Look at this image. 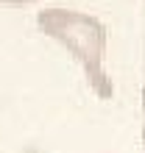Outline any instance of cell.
I'll return each instance as SVG.
<instances>
[{
  "instance_id": "2",
  "label": "cell",
  "mask_w": 145,
  "mask_h": 153,
  "mask_svg": "<svg viewBox=\"0 0 145 153\" xmlns=\"http://www.w3.org/2000/svg\"><path fill=\"white\" fill-rule=\"evenodd\" d=\"M36 0H0V6H31Z\"/></svg>"
},
{
  "instance_id": "1",
  "label": "cell",
  "mask_w": 145,
  "mask_h": 153,
  "mask_svg": "<svg viewBox=\"0 0 145 153\" xmlns=\"http://www.w3.org/2000/svg\"><path fill=\"white\" fill-rule=\"evenodd\" d=\"M36 28L81 64L95 97L112 100L114 84L106 73V25L98 17L75 8H42L36 14Z\"/></svg>"
}]
</instances>
